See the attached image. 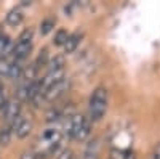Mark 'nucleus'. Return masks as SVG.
<instances>
[{
    "label": "nucleus",
    "mask_w": 160,
    "mask_h": 159,
    "mask_svg": "<svg viewBox=\"0 0 160 159\" xmlns=\"http://www.w3.org/2000/svg\"><path fill=\"white\" fill-rule=\"evenodd\" d=\"M21 114V103L16 98H10L3 106H0V117L5 119L7 122H11L15 117Z\"/></svg>",
    "instance_id": "nucleus-3"
},
{
    "label": "nucleus",
    "mask_w": 160,
    "mask_h": 159,
    "mask_svg": "<svg viewBox=\"0 0 160 159\" xmlns=\"http://www.w3.org/2000/svg\"><path fill=\"white\" fill-rule=\"evenodd\" d=\"M10 141H11V130L8 127H5L0 130V145L7 146V145H10Z\"/></svg>",
    "instance_id": "nucleus-23"
},
{
    "label": "nucleus",
    "mask_w": 160,
    "mask_h": 159,
    "mask_svg": "<svg viewBox=\"0 0 160 159\" xmlns=\"http://www.w3.org/2000/svg\"><path fill=\"white\" fill-rule=\"evenodd\" d=\"M22 5H24V7H28V5H31V2H28V0H22Z\"/></svg>",
    "instance_id": "nucleus-28"
},
{
    "label": "nucleus",
    "mask_w": 160,
    "mask_h": 159,
    "mask_svg": "<svg viewBox=\"0 0 160 159\" xmlns=\"http://www.w3.org/2000/svg\"><path fill=\"white\" fill-rule=\"evenodd\" d=\"M98 151H99V141L95 138L93 141H90L88 146H87V151H85L87 159H96L98 157Z\"/></svg>",
    "instance_id": "nucleus-17"
},
{
    "label": "nucleus",
    "mask_w": 160,
    "mask_h": 159,
    "mask_svg": "<svg viewBox=\"0 0 160 159\" xmlns=\"http://www.w3.org/2000/svg\"><path fill=\"white\" fill-rule=\"evenodd\" d=\"M62 138V134L56 129H47L42 135H40V141L45 145V148L48 146H53V145H59Z\"/></svg>",
    "instance_id": "nucleus-5"
},
{
    "label": "nucleus",
    "mask_w": 160,
    "mask_h": 159,
    "mask_svg": "<svg viewBox=\"0 0 160 159\" xmlns=\"http://www.w3.org/2000/svg\"><path fill=\"white\" fill-rule=\"evenodd\" d=\"M37 72H38V69H37V66L34 63L29 64V66H26V68H22L21 81L26 82V84H31V82L37 81Z\"/></svg>",
    "instance_id": "nucleus-10"
},
{
    "label": "nucleus",
    "mask_w": 160,
    "mask_h": 159,
    "mask_svg": "<svg viewBox=\"0 0 160 159\" xmlns=\"http://www.w3.org/2000/svg\"><path fill=\"white\" fill-rule=\"evenodd\" d=\"M66 66V60L62 55H55L50 61H48V71H58V69H64Z\"/></svg>",
    "instance_id": "nucleus-14"
},
{
    "label": "nucleus",
    "mask_w": 160,
    "mask_h": 159,
    "mask_svg": "<svg viewBox=\"0 0 160 159\" xmlns=\"http://www.w3.org/2000/svg\"><path fill=\"white\" fill-rule=\"evenodd\" d=\"M32 127H34V124H32L31 119H24L15 134H16L18 138H26V137H29V134L32 132Z\"/></svg>",
    "instance_id": "nucleus-12"
},
{
    "label": "nucleus",
    "mask_w": 160,
    "mask_h": 159,
    "mask_svg": "<svg viewBox=\"0 0 160 159\" xmlns=\"http://www.w3.org/2000/svg\"><path fill=\"white\" fill-rule=\"evenodd\" d=\"M61 117H62V114H61V111H59L58 108H51V109H48V111L45 113L47 122H56V121H59Z\"/></svg>",
    "instance_id": "nucleus-22"
},
{
    "label": "nucleus",
    "mask_w": 160,
    "mask_h": 159,
    "mask_svg": "<svg viewBox=\"0 0 160 159\" xmlns=\"http://www.w3.org/2000/svg\"><path fill=\"white\" fill-rule=\"evenodd\" d=\"M55 24H56V19L55 18H51V16L45 18L42 23H40V34H42V35L50 34L53 31V28H55Z\"/></svg>",
    "instance_id": "nucleus-16"
},
{
    "label": "nucleus",
    "mask_w": 160,
    "mask_h": 159,
    "mask_svg": "<svg viewBox=\"0 0 160 159\" xmlns=\"http://www.w3.org/2000/svg\"><path fill=\"white\" fill-rule=\"evenodd\" d=\"M32 37H34V31L32 29H24L19 37H18V42H22V44H29L32 42Z\"/></svg>",
    "instance_id": "nucleus-24"
},
{
    "label": "nucleus",
    "mask_w": 160,
    "mask_h": 159,
    "mask_svg": "<svg viewBox=\"0 0 160 159\" xmlns=\"http://www.w3.org/2000/svg\"><path fill=\"white\" fill-rule=\"evenodd\" d=\"M69 87H71V81L69 79H62V81H59V82H56L55 85H51V87H48L47 90H45V93H43V100H47V101H56L58 98H61L66 92L69 90Z\"/></svg>",
    "instance_id": "nucleus-2"
},
{
    "label": "nucleus",
    "mask_w": 160,
    "mask_h": 159,
    "mask_svg": "<svg viewBox=\"0 0 160 159\" xmlns=\"http://www.w3.org/2000/svg\"><path fill=\"white\" fill-rule=\"evenodd\" d=\"M62 79H66V72H64V69H58V71H48V72L43 76V79H42V88H43V92H45L48 87L55 85L56 82L62 81Z\"/></svg>",
    "instance_id": "nucleus-6"
},
{
    "label": "nucleus",
    "mask_w": 160,
    "mask_h": 159,
    "mask_svg": "<svg viewBox=\"0 0 160 159\" xmlns=\"http://www.w3.org/2000/svg\"><path fill=\"white\" fill-rule=\"evenodd\" d=\"M24 19V15H22V11L21 8H13L8 15H7V23L10 26H13V28H16V26H19Z\"/></svg>",
    "instance_id": "nucleus-11"
},
{
    "label": "nucleus",
    "mask_w": 160,
    "mask_h": 159,
    "mask_svg": "<svg viewBox=\"0 0 160 159\" xmlns=\"http://www.w3.org/2000/svg\"><path fill=\"white\" fill-rule=\"evenodd\" d=\"M48 61H50V58H48V50H47V48H42L34 64L37 66V69H38L40 66H47V64H48Z\"/></svg>",
    "instance_id": "nucleus-21"
},
{
    "label": "nucleus",
    "mask_w": 160,
    "mask_h": 159,
    "mask_svg": "<svg viewBox=\"0 0 160 159\" xmlns=\"http://www.w3.org/2000/svg\"><path fill=\"white\" fill-rule=\"evenodd\" d=\"M21 159H37V154L34 151H24L21 154Z\"/></svg>",
    "instance_id": "nucleus-26"
},
{
    "label": "nucleus",
    "mask_w": 160,
    "mask_h": 159,
    "mask_svg": "<svg viewBox=\"0 0 160 159\" xmlns=\"http://www.w3.org/2000/svg\"><path fill=\"white\" fill-rule=\"evenodd\" d=\"M56 159H75V157H74V151L69 150V148H68V150H62V151L58 154Z\"/></svg>",
    "instance_id": "nucleus-25"
},
{
    "label": "nucleus",
    "mask_w": 160,
    "mask_h": 159,
    "mask_svg": "<svg viewBox=\"0 0 160 159\" xmlns=\"http://www.w3.org/2000/svg\"><path fill=\"white\" fill-rule=\"evenodd\" d=\"M13 48H15V44L10 40V37L5 34L0 35V60L7 58L8 55H13Z\"/></svg>",
    "instance_id": "nucleus-8"
},
{
    "label": "nucleus",
    "mask_w": 160,
    "mask_h": 159,
    "mask_svg": "<svg viewBox=\"0 0 160 159\" xmlns=\"http://www.w3.org/2000/svg\"><path fill=\"white\" fill-rule=\"evenodd\" d=\"M10 68H11V61L8 58H2V60H0V79H8Z\"/></svg>",
    "instance_id": "nucleus-19"
},
{
    "label": "nucleus",
    "mask_w": 160,
    "mask_h": 159,
    "mask_svg": "<svg viewBox=\"0 0 160 159\" xmlns=\"http://www.w3.org/2000/svg\"><path fill=\"white\" fill-rule=\"evenodd\" d=\"M31 50H32V42H29V44L16 42L15 44V48H13V58H15L16 61H21V60L29 56Z\"/></svg>",
    "instance_id": "nucleus-7"
},
{
    "label": "nucleus",
    "mask_w": 160,
    "mask_h": 159,
    "mask_svg": "<svg viewBox=\"0 0 160 159\" xmlns=\"http://www.w3.org/2000/svg\"><path fill=\"white\" fill-rule=\"evenodd\" d=\"M69 119H68V122H66V135L68 137H71L72 140H74V137H75V134L80 130V127L83 125V122H85V117L82 116V114H72V116H68Z\"/></svg>",
    "instance_id": "nucleus-4"
},
{
    "label": "nucleus",
    "mask_w": 160,
    "mask_h": 159,
    "mask_svg": "<svg viewBox=\"0 0 160 159\" xmlns=\"http://www.w3.org/2000/svg\"><path fill=\"white\" fill-rule=\"evenodd\" d=\"M21 74H22V66L19 61H11V68H10V76L8 79L11 81H21Z\"/></svg>",
    "instance_id": "nucleus-15"
},
{
    "label": "nucleus",
    "mask_w": 160,
    "mask_h": 159,
    "mask_svg": "<svg viewBox=\"0 0 160 159\" xmlns=\"http://www.w3.org/2000/svg\"><path fill=\"white\" fill-rule=\"evenodd\" d=\"M80 39H82V32H74V34H69L68 40L64 44V53H74L80 44Z\"/></svg>",
    "instance_id": "nucleus-9"
},
{
    "label": "nucleus",
    "mask_w": 160,
    "mask_h": 159,
    "mask_svg": "<svg viewBox=\"0 0 160 159\" xmlns=\"http://www.w3.org/2000/svg\"><path fill=\"white\" fill-rule=\"evenodd\" d=\"M152 159H160V143H157L152 150Z\"/></svg>",
    "instance_id": "nucleus-27"
},
{
    "label": "nucleus",
    "mask_w": 160,
    "mask_h": 159,
    "mask_svg": "<svg viewBox=\"0 0 160 159\" xmlns=\"http://www.w3.org/2000/svg\"><path fill=\"white\" fill-rule=\"evenodd\" d=\"M108 90L104 87H98L95 88L93 95L90 98V104H88V116H90V121L96 122L101 121L104 117L106 111H108Z\"/></svg>",
    "instance_id": "nucleus-1"
},
{
    "label": "nucleus",
    "mask_w": 160,
    "mask_h": 159,
    "mask_svg": "<svg viewBox=\"0 0 160 159\" xmlns=\"http://www.w3.org/2000/svg\"><path fill=\"white\" fill-rule=\"evenodd\" d=\"M111 159H135V153L130 150H112Z\"/></svg>",
    "instance_id": "nucleus-18"
},
{
    "label": "nucleus",
    "mask_w": 160,
    "mask_h": 159,
    "mask_svg": "<svg viewBox=\"0 0 160 159\" xmlns=\"http://www.w3.org/2000/svg\"><path fill=\"white\" fill-rule=\"evenodd\" d=\"M3 88H5V87H3V84H2V81H0V92H2Z\"/></svg>",
    "instance_id": "nucleus-29"
},
{
    "label": "nucleus",
    "mask_w": 160,
    "mask_h": 159,
    "mask_svg": "<svg viewBox=\"0 0 160 159\" xmlns=\"http://www.w3.org/2000/svg\"><path fill=\"white\" fill-rule=\"evenodd\" d=\"M68 37H69L68 31H66V29H59L55 34V40H53V44H55L56 47H64L66 40H68Z\"/></svg>",
    "instance_id": "nucleus-20"
},
{
    "label": "nucleus",
    "mask_w": 160,
    "mask_h": 159,
    "mask_svg": "<svg viewBox=\"0 0 160 159\" xmlns=\"http://www.w3.org/2000/svg\"><path fill=\"white\" fill-rule=\"evenodd\" d=\"M90 134H91V122L88 121V119H85L83 125L80 127V130L75 134L74 140H77V141H83V140H87V138L90 137Z\"/></svg>",
    "instance_id": "nucleus-13"
}]
</instances>
